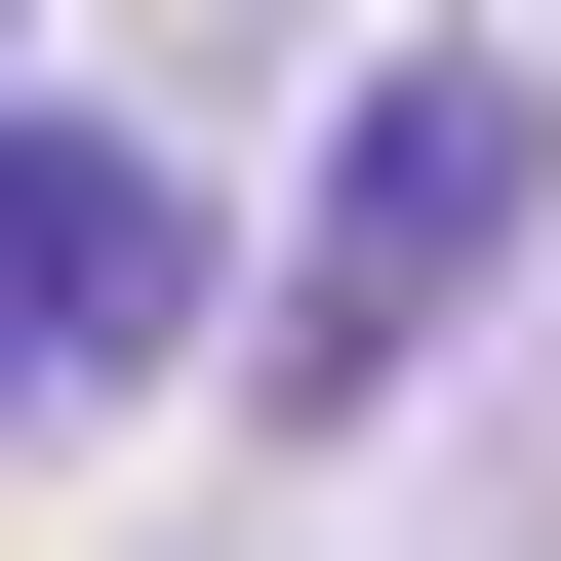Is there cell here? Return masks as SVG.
Segmentation results:
<instances>
[{
  "label": "cell",
  "instance_id": "2",
  "mask_svg": "<svg viewBox=\"0 0 561 561\" xmlns=\"http://www.w3.org/2000/svg\"><path fill=\"white\" fill-rule=\"evenodd\" d=\"M161 321H201V201L121 121H0V401H121Z\"/></svg>",
  "mask_w": 561,
  "mask_h": 561
},
{
  "label": "cell",
  "instance_id": "1",
  "mask_svg": "<svg viewBox=\"0 0 561 561\" xmlns=\"http://www.w3.org/2000/svg\"><path fill=\"white\" fill-rule=\"evenodd\" d=\"M522 201H561V121H522V41H401L362 121H321V201H280V401H401L522 280Z\"/></svg>",
  "mask_w": 561,
  "mask_h": 561
}]
</instances>
